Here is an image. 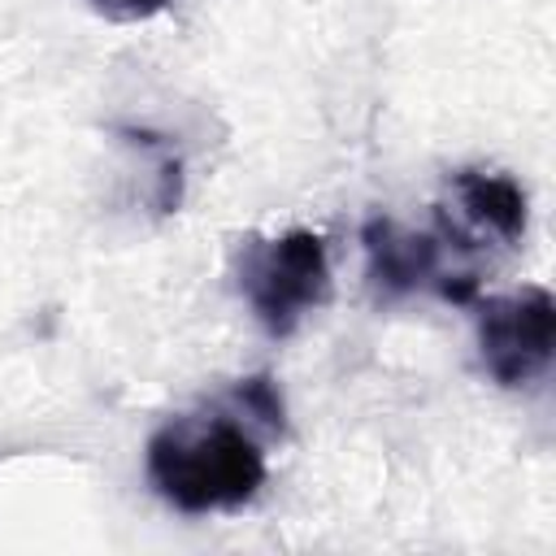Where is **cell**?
Returning a JSON list of instances; mask_svg holds the SVG:
<instances>
[{
  "label": "cell",
  "instance_id": "obj_1",
  "mask_svg": "<svg viewBox=\"0 0 556 556\" xmlns=\"http://www.w3.org/2000/svg\"><path fill=\"white\" fill-rule=\"evenodd\" d=\"M148 482L178 513L243 508L265 486V452L230 417H178L148 439Z\"/></svg>",
  "mask_w": 556,
  "mask_h": 556
},
{
  "label": "cell",
  "instance_id": "obj_2",
  "mask_svg": "<svg viewBox=\"0 0 556 556\" xmlns=\"http://www.w3.org/2000/svg\"><path fill=\"white\" fill-rule=\"evenodd\" d=\"M239 291L248 295L265 334L287 339L330 295V261L321 235L282 230L274 239H248L239 248Z\"/></svg>",
  "mask_w": 556,
  "mask_h": 556
},
{
  "label": "cell",
  "instance_id": "obj_3",
  "mask_svg": "<svg viewBox=\"0 0 556 556\" xmlns=\"http://www.w3.org/2000/svg\"><path fill=\"white\" fill-rule=\"evenodd\" d=\"M478 352L500 387L534 382L556 352V300L547 287H521L478 300Z\"/></svg>",
  "mask_w": 556,
  "mask_h": 556
},
{
  "label": "cell",
  "instance_id": "obj_4",
  "mask_svg": "<svg viewBox=\"0 0 556 556\" xmlns=\"http://www.w3.org/2000/svg\"><path fill=\"white\" fill-rule=\"evenodd\" d=\"M369 282L382 295H408L417 287H434L452 304H469L478 291V278L469 269H443V252L434 235L404 230L395 217H369L361 226Z\"/></svg>",
  "mask_w": 556,
  "mask_h": 556
},
{
  "label": "cell",
  "instance_id": "obj_5",
  "mask_svg": "<svg viewBox=\"0 0 556 556\" xmlns=\"http://www.w3.org/2000/svg\"><path fill=\"white\" fill-rule=\"evenodd\" d=\"M452 195L460 217L478 230L491 235L500 243H517L526 235L530 208H526V191L495 169H456L452 174Z\"/></svg>",
  "mask_w": 556,
  "mask_h": 556
},
{
  "label": "cell",
  "instance_id": "obj_6",
  "mask_svg": "<svg viewBox=\"0 0 556 556\" xmlns=\"http://www.w3.org/2000/svg\"><path fill=\"white\" fill-rule=\"evenodd\" d=\"M235 404H239L248 417H256L261 426H269V430H282V426H287V408H282V395H278V387H274L269 374L243 378V382L235 387Z\"/></svg>",
  "mask_w": 556,
  "mask_h": 556
},
{
  "label": "cell",
  "instance_id": "obj_7",
  "mask_svg": "<svg viewBox=\"0 0 556 556\" xmlns=\"http://www.w3.org/2000/svg\"><path fill=\"white\" fill-rule=\"evenodd\" d=\"M96 13H104L109 22H143L152 13L165 9V0H91Z\"/></svg>",
  "mask_w": 556,
  "mask_h": 556
}]
</instances>
